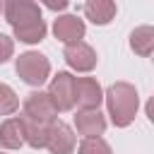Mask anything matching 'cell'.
Returning a JSON list of instances; mask_svg holds the SVG:
<instances>
[{
  "label": "cell",
  "instance_id": "1",
  "mask_svg": "<svg viewBox=\"0 0 154 154\" xmlns=\"http://www.w3.org/2000/svg\"><path fill=\"white\" fill-rule=\"evenodd\" d=\"M103 99H106V106H108L111 123L116 128H128L135 120L137 106H140V96H137V89L130 82H116V84H111L106 89Z\"/></svg>",
  "mask_w": 154,
  "mask_h": 154
},
{
  "label": "cell",
  "instance_id": "2",
  "mask_svg": "<svg viewBox=\"0 0 154 154\" xmlns=\"http://www.w3.org/2000/svg\"><path fill=\"white\" fill-rule=\"evenodd\" d=\"M14 70H17V75L22 77L24 84H29V87H41V84L48 79V75H51V63H48V58H46L43 53H38V51H26V53H22V55L17 58Z\"/></svg>",
  "mask_w": 154,
  "mask_h": 154
},
{
  "label": "cell",
  "instance_id": "3",
  "mask_svg": "<svg viewBox=\"0 0 154 154\" xmlns=\"http://www.w3.org/2000/svg\"><path fill=\"white\" fill-rule=\"evenodd\" d=\"M24 120L36 123V125H51L53 120H58V111L51 101V96L46 91H31L24 99Z\"/></svg>",
  "mask_w": 154,
  "mask_h": 154
},
{
  "label": "cell",
  "instance_id": "4",
  "mask_svg": "<svg viewBox=\"0 0 154 154\" xmlns=\"http://www.w3.org/2000/svg\"><path fill=\"white\" fill-rule=\"evenodd\" d=\"M55 106V111H72L75 108V77L70 72H58L46 91Z\"/></svg>",
  "mask_w": 154,
  "mask_h": 154
},
{
  "label": "cell",
  "instance_id": "5",
  "mask_svg": "<svg viewBox=\"0 0 154 154\" xmlns=\"http://www.w3.org/2000/svg\"><path fill=\"white\" fill-rule=\"evenodd\" d=\"M103 101V89L94 77H75V103L79 111H99Z\"/></svg>",
  "mask_w": 154,
  "mask_h": 154
},
{
  "label": "cell",
  "instance_id": "6",
  "mask_svg": "<svg viewBox=\"0 0 154 154\" xmlns=\"http://www.w3.org/2000/svg\"><path fill=\"white\" fill-rule=\"evenodd\" d=\"M2 12H5V19L12 24V29L26 26V24L41 19V10L31 0H10L2 5Z\"/></svg>",
  "mask_w": 154,
  "mask_h": 154
},
{
  "label": "cell",
  "instance_id": "7",
  "mask_svg": "<svg viewBox=\"0 0 154 154\" xmlns=\"http://www.w3.org/2000/svg\"><path fill=\"white\" fill-rule=\"evenodd\" d=\"M75 132L67 123L63 120H53L48 125V140H46V149L51 154H72L75 152Z\"/></svg>",
  "mask_w": 154,
  "mask_h": 154
},
{
  "label": "cell",
  "instance_id": "8",
  "mask_svg": "<svg viewBox=\"0 0 154 154\" xmlns=\"http://www.w3.org/2000/svg\"><path fill=\"white\" fill-rule=\"evenodd\" d=\"M63 58H65V63L72 67V70H77V72H89V70H94L96 67V51L89 46V43H84V41H77V43H70V46H65V51H63Z\"/></svg>",
  "mask_w": 154,
  "mask_h": 154
},
{
  "label": "cell",
  "instance_id": "9",
  "mask_svg": "<svg viewBox=\"0 0 154 154\" xmlns=\"http://www.w3.org/2000/svg\"><path fill=\"white\" fill-rule=\"evenodd\" d=\"M53 34H55V38L63 41L65 46L77 43V41H82V36H84V22H82L77 14H63V17L55 19Z\"/></svg>",
  "mask_w": 154,
  "mask_h": 154
},
{
  "label": "cell",
  "instance_id": "10",
  "mask_svg": "<svg viewBox=\"0 0 154 154\" xmlns=\"http://www.w3.org/2000/svg\"><path fill=\"white\" fill-rule=\"evenodd\" d=\"M75 128L79 135H84V140H94L101 137L106 130V118L99 111H77L75 116Z\"/></svg>",
  "mask_w": 154,
  "mask_h": 154
},
{
  "label": "cell",
  "instance_id": "11",
  "mask_svg": "<svg viewBox=\"0 0 154 154\" xmlns=\"http://www.w3.org/2000/svg\"><path fill=\"white\" fill-rule=\"evenodd\" d=\"M0 144L5 149H19L24 144V120L22 118H7L0 125Z\"/></svg>",
  "mask_w": 154,
  "mask_h": 154
},
{
  "label": "cell",
  "instance_id": "12",
  "mask_svg": "<svg viewBox=\"0 0 154 154\" xmlns=\"http://www.w3.org/2000/svg\"><path fill=\"white\" fill-rule=\"evenodd\" d=\"M84 14L94 24L103 26L116 17V2H111V0H91V2L84 5Z\"/></svg>",
  "mask_w": 154,
  "mask_h": 154
},
{
  "label": "cell",
  "instance_id": "13",
  "mask_svg": "<svg viewBox=\"0 0 154 154\" xmlns=\"http://www.w3.org/2000/svg\"><path fill=\"white\" fill-rule=\"evenodd\" d=\"M130 48L142 55V58H149L152 51H154V29L152 26H137L132 34H130Z\"/></svg>",
  "mask_w": 154,
  "mask_h": 154
},
{
  "label": "cell",
  "instance_id": "14",
  "mask_svg": "<svg viewBox=\"0 0 154 154\" xmlns=\"http://www.w3.org/2000/svg\"><path fill=\"white\" fill-rule=\"evenodd\" d=\"M46 140H48V125H36V123L24 120V144H29L34 149H43Z\"/></svg>",
  "mask_w": 154,
  "mask_h": 154
},
{
  "label": "cell",
  "instance_id": "15",
  "mask_svg": "<svg viewBox=\"0 0 154 154\" xmlns=\"http://www.w3.org/2000/svg\"><path fill=\"white\" fill-rule=\"evenodd\" d=\"M14 38H19L24 43H38V41H43L46 38V22L38 19V22H31L26 26L14 29Z\"/></svg>",
  "mask_w": 154,
  "mask_h": 154
},
{
  "label": "cell",
  "instance_id": "16",
  "mask_svg": "<svg viewBox=\"0 0 154 154\" xmlns=\"http://www.w3.org/2000/svg\"><path fill=\"white\" fill-rule=\"evenodd\" d=\"M17 108H19V96L10 84L0 82V116H12Z\"/></svg>",
  "mask_w": 154,
  "mask_h": 154
},
{
  "label": "cell",
  "instance_id": "17",
  "mask_svg": "<svg viewBox=\"0 0 154 154\" xmlns=\"http://www.w3.org/2000/svg\"><path fill=\"white\" fill-rule=\"evenodd\" d=\"M77 154H113V152L103 137H94V140H82V144L77 147Z\"/></svg>",
  "mask_w": 154,
  "mask_h": 154
},
{
  "label": "cell",
  "instance_id": "18",
  "mask_svg": "<svg viewBox=\"0 0 154 154\" xmlns=\"http://www.w3.org/2000/svg\"><path fill=\"white\" fill-rule=\"evenodd\" d=\"M12 53H14V43H12V38L5 36V34H0V65L7 63V60L12 58Z\"/></svg>",
  "mask_w": 154,
  "mask_h": 154
},
{
  "label": "cell",
  "instance_id": "19",
  "mask_svg": "<svg viewBox=\"0 0 154 154\" xmlns=\"http://www.w3.org/2000/svg\"><path fill=\"white\" fill-rule=\"evenodd\" d=\"M46 7H48V10H65V7H67V2H65V0H58V2H46Z\"/></svg>",
  "mask_w": 154,
  "mask_h": 154
},
{
  "label": "cell",
  "instance_id": "20",
  "mask_svg": "<svg viewBox=\"0 0 154 154\" xmlns=\"http://www.w3.org/2000/svg\"><path fill=\"white\" fill-rule=\"evenodd\" d=\"M0 12H2V2H0Z\"/></svg>",
  "mask_w": 154,
  "mask_h": 154
},
{
  "label": "cell",
  "instance_id": "21",
  "mask_svg": "<svg viewBox=\"0 0 154 154\" xmlns=\"http://www.w3.org/2000/svg\"><path fill=\"white\" fill-rule=\"evenodd\" d=\"M0 154H5V152H0Z\"/></svg>",
  "mask_w": 154,
  "mask_h": 154
}]
</instances>
